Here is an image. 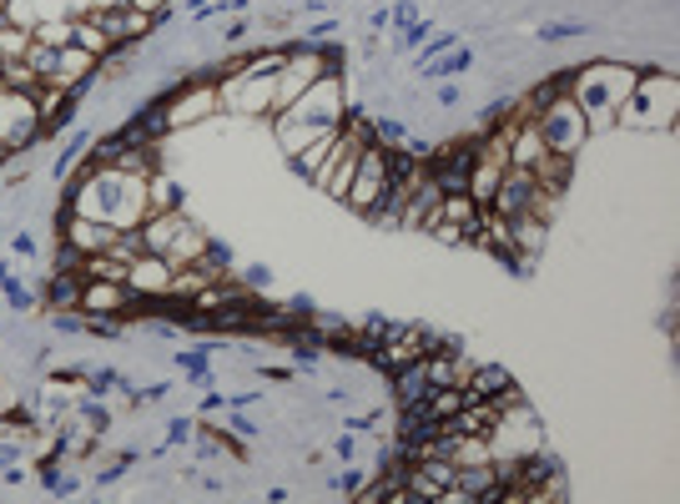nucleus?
<instances>
[{"label": "nucleus", "mask_w": 680, "mask_h": 504, "mask_svg": "<svg viewBox=\"0 0 680 504\" xmlns=\"http://www.w3.org/2000/svg\"><path fill=\"white\" fill-rule=\"evenodd\" d=\"M635 81H641V67L630 61H585V67L570 71V96L585 111L589 132H616V111L635 96Z\"/></svg>", "instance_id": "nucleus-1"}, {"label": "nucleus", "mask_w": 680, "mask_h": 504, "mask_svg": "<svg viewBox=\"0 0 680 504\" xmlns=\"http://www.w3.org/2000/svg\"><path fill=\"white\" fill-rule=\"evenodd\" d=\"M535 132L545 136V146H550L554 157H580V152H585V142L595 132H589L580 101L570 96V81H564V92H554L550 101L535 111Z\"/></svg>", "instance_id": "nucleus-2"}, {"label": "nucleus", "mask_w": 680, "mask_h": 504, "mask_svg": "<svg viewBox=\"0 0 680 504\" xmlns=\"http://www.w3.org/2000/svg\"><path fill=\"white\" fill-rule=\"evenodd\" d=\"M217 117H223V111H217V81L196 76V81H187V86H177V92L152 111L146 132H187V127H202V121H217Z\"/></svg>", "instance_id": "nucleus-3"}, {"label": "nucleus", "mask_w": 680, "mask_h": 504, "mask_svg": "<svg viewBox=\"0 0 680 504\" xmlns=\"http://www.w3.org/2000/svg\"><path fill=\"white\" fill-rule=\"evenodd\" d=\"M283 117L293 121H318V127H343V121L354 117V92H348V76L343 71H327V76H318L308 92L293 101Z\"/></svg>", "instance_id": "nucleus-4"}, {"label": "nucleus", "mask_w": 680, "mask_h": 504, "mask_svg": "<svg viewBox=\"0 0 680 504\" xmlns=\"http://www.w3.org/2000/svg\"><path fill=\"white\" fill-rule=\"evenodd\" d=\"M389 182H393V172H389V146L373 136V142L363 146V157H358V172H354V182H348V207H354L358 217H373L383 207V197H389Z\"/></svg>", "instance_id": "nucleus-5"}, {"label": "nucleus", "mask_w": 680, "mask_h": 504, "mask_svg": "<svg viewBox=\"0 0 680 504\" xmlns=\"http://www.w3.org/2000/svg\"><path fill=\"white\" fill-rule=\"evenodd\" d=\"M36 142H40L36 96L0 86V146H5V152L15 157V152H36Z\"/></svg>", "instance_id": "nucleus-6"}, {"label": "nucleus", "mask_w": 680, "mask_h": 504, "mask_svg": "<svg viewBox=\"0 0 680 504\" xmlns=\"http://www.w3.org/2000/svg\"><path fill=\"white\" fill-rule=\"evenodd\" d=\"M635 107H641V121L645 127H670L676 121V107H680V86L670 71H660V76H645L635 81V96H630Z\"/></svg>", "instance_id": "nucleus-7"}, {"label": "nucleus", "mask_w": 680, "mask_h": 504, "mask_svg": "<svg viewBox=\"0 0 680 504\" xmlns=\"http://www.w3.org/2000/svg\"><path fill=\"white\" fill-rule=\"evenodd\" d=\"M142 298L127 288V283H111V278H81V303L76 313H92V319H121L127 308H136Z\"/></svg>", "instance_id": "nucleus-8"}, {"label": "nucleus", "mask_w": 680, "mask_h": 504, "mask_svg": "<svg viewBox=\"0 0 680 504\" xmlns=\"http://www.w3.org/2000/svg\"><path fill=\"white\" fill-rule=\"evenodd\" d=\"M171 273L177 267L157 252H142L136 263H127V288L142 298V303H167V288H171Z\"/></svg>", "instance_id": "nucleus-9"}, {"label": "nucleus", "mask_w": 680, "mask_h": 504, "mask_svg": "<svg viewBox=\"0 0 680 504\" xmlns=\"http://www.w3.org/2000/svg\"><path fill=\"white\" fill-rule=\"evenodd\" d=\"M71 252H81V257H92V252H106L111 242H117V227L111 223H92V217H76V213H61V238Z\"/></svg>", "instance_id": "nucleus-10"}, {"label": "nucleus", "mask_w": 680, "mask_h": 504, "mask_svg": "<svg viewBox=\"0 0 680 504\" xmlns=\"http://www.w3.org/2000/svg\"><path fill=\"white\" fill-rule=\"evenodd\" d=\"M207 252H212V238H207V232H202V227L192 223V217H187V223L177 227V238H171V248H167V263H171V267H192V263H202Z\"/></svg>", "instance_id": "nucleus-11"}, {"label": "nucleus", "mask_w": 680, "mask_h": 504, "mask_svg": "<svg viewBox=\"0 0 680 504\" xmlns=\"http://www.w3.org/2000/svg\"><path fill=\"white\" fill-rule=\"evenodd\" d=\"M71 46H81V51H92L96 61H111V56L121 51L117 40L102 31V21L96 15H71Z\"/></svg>", "instance_id": "nucleus-12"}, {"label": "nucleus", "mask_w": 680, "mask_h": 504, "mask_svg": "<svg viewBox=\"0 0 680 504\" xmlns=\"http://www.w3.org/2000/svg\"><path fill=\"white\" fill-rule=\"evenodd\" d=\"M187 223V213L182 207H171V213H152L142 223V242H146V252H157V257H167V248H171V238H177V227Z\"/></svg>", "instance_id": "nucleus-13"}, {"label": "nucleus", "mask_w": 680, "mask_h": 504, "mask_svg": "<svg viewBox=\"0 0 680 504\" xmlns=\"http://www.w3.org/2000/svg\"><path fill=\"white\" fill-rule=\"evenodd\" d=\"M494 454H489V434H454L449 444V465L464 469V465H489Z\"/></svg>", "instance_id": "nucleus-14"}, {"label": "nucleus", "mask_w": 680, "mask_h": 504, "mask_svg": "<svg viewBox=\"0 0 680 504\" xmlns=\"http://www.w3.org/2000/svg\"><path fill=\"white\" fill-rule=\"evenodd\" d=\"M171 207H182V197H177V182H171L167 172H152L146 177V217L152 213H171Z\"/></svg>", "instance_id": "nucleus-15"}, {"label": "nucleus", "mask_w": 680, "mask_h": 504, "mask_svg": "<svg viewBox=\"0 0 680 504\" xmlns=\"http://www.w3.org/2000/svg\"><path fill=\"white\" fill-rule=\"evenodd\" d=\"M36 71L31 61H0V86H11V92H36Z\"/></svg>", "instance_id": "nucleus-16"}, {"label": "nucleus", "mask_w": 680, "mask_h": 504, "mask_svg": "<svg viewBox=\"0 0 680 504\" xmlns=\"http://www.w3.org/2000/svg\"><path fill=\"white\" fill-rule=\"evenodd\" d=\"M31 36H36L40 46H56V51H61V46H71V15H61V21H36Z\"/></svg>", "instance_id": "nucleus-17"}, {"label": "nucleus", "mask_w": 680, "mask_h": 504, "mask_svg": "<svg viewBox=\"0 0 680 504\" xmlns=\"http://www.w3.org/2000/svg\"><path fill=\"white\" fill-rule=\"evenodd\" d=\"M56 46H40V40H31V51H26V61H31V71H36L40 81H51L56 76Z\"/></svg>", "instance_id": "nucleus-18"}, {"label": "nucleus", "mask_w": 680, "mask_h": 504, "mask_svg": "<svg viewBox=\"0 0 680 504\" xmlns=\"http://www.w3.org/2000/svg\"><path fill=\"white\" fill-rule=\"evenodd\" d=\"M429 238H433V242H444V248H464V242H469V227H458V223H433V227H429Z\"/></svg>", "instance_id": "nucleus-19"}, {"label": "nucleus", "mask_w": 680, "mask_h": 504, "mask_svg": "<svg viewBox=\"0 0 680 504\" xmlns=\"http://www.w3.org/2000/svg\"><path fill=\"white\" fill-rule=\"evenodd\" d=\"M5 21H11V26H21V31H36V21H40V15L31 11L26 0H11V5H5Z\"/></svg>", "instance_id": "nucleus-20"}, {"label": "nucleus", "mask_w": 680, "mask_h": 504, "mask_svg": "<svg viewBox=\"0 0 680 504\" xmlns=\"http://www.w3.org/2000/svg\"><path fill=\"white\" fill-rule=\"evenodd\" d=\"M131 0H86L81 5V15H106V11H127Z\"/></svg>", "instance_id": "nucleus-21"}, {"label": "nucleus", "mask_w": 680, "mask_h": 504, "mask_svg": "<svg viewBox=\"0 0 680 504\" xmlns=\"http://www.w3.org/2000/svg\"><path fill=\"white\" fill-rule=\"evenodd\" d=\"M131 11H146V15H157L162 21V15L171 11V0H131Z\"/></svg>", "instance_id": "nucleus-22"}, {"label": "nucleus", "mask_w": 680, "mask_h": 504, "mask_svg": "<svg viewBox=\"0 0 680 504\" xmlns=\"http://www.w3.org/2000/svg\"><path fill=\"white\" fill-rule=\"evenodd\" d=\"M5 161H11V152H5V146H0V167H5Z\"/></svg>", "instance_id": "nucleus-23"}]
</instances>
